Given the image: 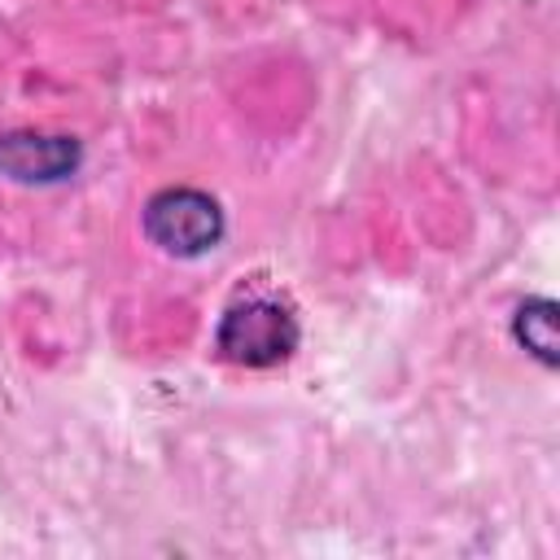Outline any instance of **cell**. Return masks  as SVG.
<instances>
[{
    "instance_id": "6da1fadb",
    "label": "cell",
    "mask_w": 560,
    "mask_h": 560,
    "mask_svg": "<svg viewBox=\"0 0 560 560\" xmlns=\"http://www.w3.org/2000/svg\"><path fill=\"white\" fill-rule=\"evenodd\" d=\"M214 346L228 363L241 368H271L293 354L298 346V315L276 293H241L214 332Z\"/></svg>"
},
{
    "instance_id": "3957f363",
    "label": "cell",
    "mask_w": 560,
    "mask_h": 560,
    "mask_svg": "<svg viewBox=\"0 0 560 560\" xmlns=\"http://www.w3.org/2000/svg\"><path fill=\"white\" fill-rule=\"evenodd\" d=\"M0 166L13 179H61L74 171V144L61 136H4Z\"/></svg>"
},
{
    "instance_id": "277c9868",
    "label": "cell",
    "mask_w": 560,
    "mask_h": 560,
    "mask_svg": "<svg viewBox=\"0 0 560 560\" xmlns=\"http://www.w3.org/2000/svg\"><path fill=\"white\" fill-rule=\"evenodd\" d=\"M556 315H551V302H525L516 311V337L525 341V350H534L542 363H556Z\"/></svg>"
},
{
    "instance_id": "7a4b0ae2",
    "label": "cell",
    "mask_w": 560,
    "mask_h": 560,
    "mask_svg": "<svg viewBox=\"0 0 560 560\" xmlns=\"http://www.w3.org/2000/svg\"><path fill=\"white\" fill-rule=\"evenodd\" d=\"M144 236L175 258H197L223 241V210L201 188H162L144 206Z\"/></svg>"
}]
</instances>
